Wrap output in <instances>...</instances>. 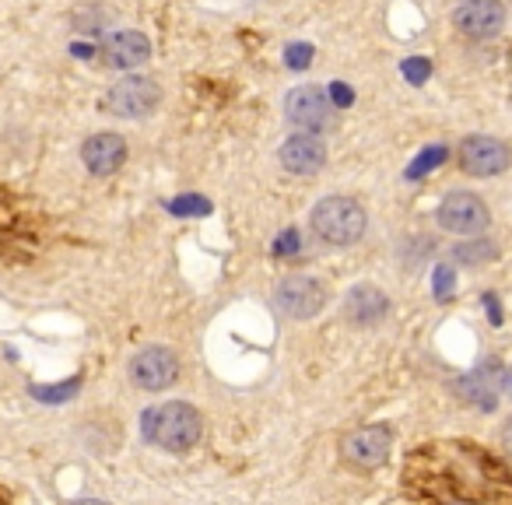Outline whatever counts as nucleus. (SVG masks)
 Returning a JSON list of instances; mask_svg holds the SVG:
<instances>
[{"mask_svg": "<svg viewBox=\"0 0 512 505\" xmlns=\"http://www.w3.org/2000/svg\"><path fill=\"white\" fill-rule=\"evenodd\" d=\"M407 505H512V463L467 439L425 442L404 463Z\"/></svg>", "mask_w": 512, "mask_h": 505, "instance_id": "obj_1", "label": "nucleus"}, {"mask_svg": "<svg viewBox=\"0 0 512 505\" xmlns=\"http://www.w3.org/2000/svg\"><path fill=\"white\" fill-rule=\"evenodd\" d=\"M278 158L295 176H316L327 165V148H323V141L316 134H295L281 144Z\"/></svg>", "mask_w": 512, "mask_h": 505, "instance_id": "obj_13", "label": "nucleus"}, {"mask_svg": "<svg viewBox=\"0 0 512 505\" xmlns=\"http://www.w3.org/2000/svg\"><path fill=\"white\" fill-rule=\"evenodd\" d=\"M309 225H313L316 239L327 242V246H355L365 235L369 218H365V207L355 197H323L313 207Z\"/></svg>", "mask_w": 512, "mask_h": 505, "instance_id": "obj_3", "label": "nucleus"}, {"mask_svg": "<svg viewBox=\"0 0 512 505\" xmlns=\"http://www.w3.org/2000/svg\"><path fill=\"white\" fill-rule=\"evenodd\" d=\"M449 288H453V271H449V267H439V271H435V295H439V299H449Z\"/></svg>", "mask_w": 512, "mask_h": 505, "instance_id": "obj_23", "label": "nucleus"}, {"mask_svg": "<svg viewBox=\"0 0 512 505\" xmlns=\"http://www.w3.org/2000/svg\"><path fill=\"white\" fill-rule=\"evenodd\" d=\"M442 158H446V148H428L425 155H421L418 162H414L411 169H407V176H411V179H418L421 172H428V169H432V165H439Z\"/></svg>", "mask_w": 512, "mask_h": 505, "instance_id": "obj_19", "label": "nucleus"}, {"mask_svg": "<svg viewBox=\"0 0 512 505\" xmlns=\"http://www.w3.org/2000/svg\"><path fill=\"white\" fill-rule=\"evenodd\" d=\"M502 393H509V397H512V365H509V372L502 376Z\"/></svg>", "mask_w": 512, "mask_h": 505, "instance_id": "obj_26", "label": "nucleus"}, {"mask_svg": "<svg viewBox=\"0 0 512 505\" xmlns=\"http://www.w3.org/2000/svg\"><path fill=\"white\" fill-rule=\"evenodd\" d=\"M169 207L176 214H204L207 211V200H200V197H193V193H186L183 200H172Z\"/></svg>", "mask_w": 512, "mask_h": 505, "instance_id": "obj_21", "label": "nucleus"}, {"mask_svg": "<svg viewBox=\"0 0 512 505\" xmlns=\"http://www.w3.org/2000/svg\"><path fill=\"white\" fill-rule=\"evenodd\" d=\"M393 449V428L390 425H365V428H355V432L344 439L341 453L351 467L358 470H372L379 463H386Z\"/></svg>", "mask_w": 512, "mask_h": 505, "instance_id": "obj_9", "label": "nucleus"}, {"mask_svg": "<svg viewBox=\"0 0 512 505\" xmlns=\"http://www.w3.org/2000/svg\"><path fill=\"white\" fill-rule=\"evenodd\" d=\"M285 120L302 134H327L337 127V109L320 85H299L285 95Z\"/></svg>", "mask_w": 512, "mask_h": 505, "instance_id": "obj_4", "label": "nucleus"}, {"mask_svg": "<svg viewBox=\"0 0 512 505\" xmlns=\"http://www.w3.org/2000/svg\"><path fill=\"white\" fill-rule=\"evenodd\" d=\"M141 432L148 442L169 449V453H186L200 442V432H204V421H200V411L190 404H165L155 407L141 418Z\"/></svg>", "mask_w": 512, "mask_h": 505, "instance_id": "obj_2", "label": "nucleus"}, {"mask_svg": "<svg viewBox=\"0 0 512 505\" xmlns=\"http://www.w3.org/2000/svg\"><path fill=\"white\" fill-rule=\"evenodd\" d=\"M456 253V260H460V264H488V260H495V242H467V246H456L453 249Z\"/></svg>", "mask_w": 512, "mask_h": 505, "instance_id": "obj_17", "label": "nucleus"}, {"mask_svg": "<svg viewBox=\"0 0 512 505\" xmlns=\"http://www.w3.org/2000/svg\"><path fill=\"white\" fill-rule=\"evenodd\" d=\"M0 505H11V498H8V495H4V491H0Z\"/></svg>", "mask_w": 512, "mask_h": 505, "instance_id": "obj_28", "label": "nucleus"}, {"mask_svg": "<svg viewBox=\"0 0 512 505\" xmlns=\"http://www.w3.org/2000/svg\"><path fill=\"white\" fill-rule=\"evenodd\" d=\"M285 64L292 67V71H306L309 64H313V46L306 43H295L285 50Z\"/></svg>", "mask_w": 512, "mask_h": 505, "instance_id": "obj_18", "label": "nucleus"}, {"mask_svg": "<svg viewBox=\"0 0 512 505\" xmlns=\"http://www.w3.org/2000/svg\"><path fill=\"white\" fill-rule=\"evenodd\" d=\"M453 25L467 39H495L505 29L502 0H463L453 11Z\"/></svg>", "mask_w": 512, "mask_h": 505, "instance_id": "obj_10", "label": "nucleus"}, {"mask_svg": "<svg viewBox=\"0 0 512 505\" xmlns=\"http://www.w3.org/2000/svg\"><path fill=\"white\" fill-rule=\"evenodd\" d=\"M344 316L355 327H376V323H383L390 316V299L376 285H358L344 299Z\"/></svg>", "mask_w": 512, "mask_h": 505, "instance_id": "obj_14", "label": "nucleus"}, {"mask_svg": "<svg viewBox=\"0 0 512 505\" xmlns=\"http://www.w3.org/2000/svg\"><path fill=\"white\" fill-rule=\"evenodd\" d=\"M509 162H512L509 144L498 141V137H488V134L463 137L460 148H456V165H460V172L477 176V179L498 176V172L509 169Z\"/></svg>", "mask_w": 512, "mask_h": 505, "instance_id": "obj_5", "label": "nucleus"}, {"mask_svg": "<svg viewBox=\"0 0 512 505\" xmlns=\"http://www.w3.org/2000/svg\"><path fill=\"white\" fill-rule=\"evenodd\" d=\"M274 249H278V257H295L302 249V239H299V232L295 228H288V232H281L278 235V242H274Z\"/></svg>", "mask_w": 512, "mask_h": 505, "instance_id": "obj_20", "label": "nucleus"}, {"mask_svg": "<svg viewBox=\"0 0 512 505\" xmlns=\"http://www.w3.org/2000/svg\"><path fill=\"white\" fill-rule=\"evenodd\" d=\"M81 162H85V169L92 176H113L127 162V141L120 134H109V130L88 137L85 148H81Z\"/></svg>", "mask_w": 512, "mask_h": 505, "instance_id": "obj_12", "label": "nucleus"}, {"mask_svg": "<svg viewBox=\"0 0 512 505\" xmlns=\"http://www.w3.org/2000/svg\"><path fill=\"white\" fill-rule=\"evenodd\" d=\"M502 446H505V449H509V453H512V418L505 421V428H502Z\"/></svg>", "mask_w": 512, "mask_h": 505, "instance_id": "obj_25", "label": "nucleus"}, {"mask_svg": "<svg viewBox=\"0 0 512 505\" xmlns=\"http://www.w3.org/2000/svg\"><path fill=\"white\" fill-rule=\"evenodd\" d=\"M71 505H106V502H99V498H81V502H71Z\"/></svg>", "mask_w": 512, "mask_h": 505, "instance_id": "obj_27", "label": "nucleus"}, {"mask_svg": "<svg viewBox=\"0 0 512 505\" xmlns=\"http://www.w3.org/2000/svg\"><path fill=\"white\" fill-rule=\"evenodd\" d=\"M439 225L453 235H481L491 225V211L477 193L453 190L439 204Z\"/></svg>", "mask_w": 512, "mask_h": 505, "instance_id": "obj_7", "label": "nucleus"}, {"mask_svg": "<svg viewBox=\"0 0 512 505\" xmlns=\"http://www.w3.org/2000/svg\"><path fill=\"white\" fill-rule=\"evenodd\" d=\"M495 379H498V362L488 358L481 369H474L470 376H463L460 383H456V393H460L467 404L491 411V407H495Z\"/></svg>", "mask_w": 512, "mask_h": 505, "instance_id": "obj_16", "label": "nucleus"}, {"mask_svg": "<svg viewBox=\"0 0 512 505\" xmlns=\"http://www.w3.org/2000/svg\"><path fill=\"white\" fill-rule=\"evenodd\" d=\"M102 57H106V64L116 67V71H130V67L144 64V60L151 57V43L134 29L116 32V36H109L106 46H102Z\"/></svg>", "mask_w": 512, "mask_h": 505, "instance_id": "obj_15", "label": "nucleus"}, {"mask_svg": "<svg viewBox=\"0 0 512 505\" xmlns=\"http://www.w3.org/2000/svg\"><path fill=\"white\" fill-rule=\"evenodd\" d=\"M162 102V88L148 78H123L106 92V109L123 120H137V116H151Z\"/></svg>", "mask_w": 512, "mask_h": 505, "instance_id": "obj_8", "label": "nucleus"}, {"mask_svg": "<svg viewBox=\"0 0 512 505\" xmlns=\"http://www.w3.org/2000/svg\"><path fill=\"white\" fill-rule=\"evenodd\" d=\"M130 379L141 390H169L179 379V358L169 348H144L130 362Z\"/></svg>", "mask_w": 512, "mask_h": 505, "instance_id": "obj_11", "label": "nucleus"}, {"mask_svg": "<svg viewBox=\"0 0 512 505\" xmlns=\"http://www.w3.org/2000/svg\"><path fill=\"white\" fill-rule=\"evenodd\" d=\"M428 71H432V67H428V60H421V57H414V60H407V64H404V74H407V81H411V85H425Z\"/></svg>", "mask_w": 512, "mask_h": 505, "instance_id": "obj_22", "label": "nucleus"}, {"mask_svg": "<svg viewBox=\"0 0 512 505\" xmlns=\"http://www.w3.org/2000/svg\"><path fill=\"white\" fill-rule=\"evenodd\" d=\"M334 102H337V106H348V102H351V92L341 85V81H334Z\"/></svg>", "mask_w": 512, "mask_h": 505, "instance_id": "obj_24", "label": "nucleus"}, {"mask_svg": "<svg viewBox=\"0 0 512 505\" xmlns=\"http://www.w3.org/2000/svg\"><path fill=\"white\" fill-rule=\"evenodd\" d=\"M274 306L288 316V320H313V316L323 313L327 306V288L316 278H306V274H292L278 285L274 292Z\"/></svg>", "mask_w": 512, "mask_h": 505, "instance_id": "obj_6", "label": "nucleus"}]
</instances>
